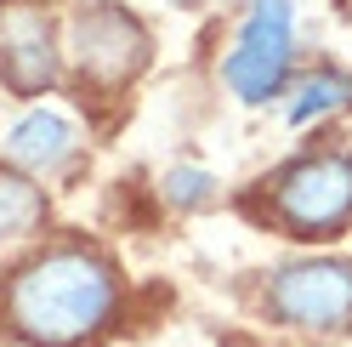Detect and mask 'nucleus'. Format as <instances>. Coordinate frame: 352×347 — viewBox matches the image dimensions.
<instances>
[{
  "instance_id": "nucleus-1",
  "label": "nucleus",
  "mask_w": 352,
  "mask_h": 347,
  "mask_svg": "<svg viewBox=\"0 0 352 347\" xmlns=\"http://www.w3.org/2000/svg\"><path fill=\"white\" fill-rule=\"evenodd\" d=\"M120 313V268L85 240L40 245L6 273L0 319L29 347H85Z\"/></svg>"
},
{
  "instance_id": "nucleus-2",
  "label": "nucleus",
  "mask_w": 352,
  "mask_h": 347,
  "mask_svg": "<svg viewBox=\"0 0 352 347\" xmlns=\"http://www.w3.org/2000/svg\"><path fill=\"white\" fill-rule=\"evenodd\" d=\"M69 57H74V80L85 92L120 97L148 69L153 40H148V23L120 0H80L69 17Z\"/></svg>"
},
{
  "instance_id": "nucleus-3",
  "label": "nucleus",
  "mask_w": 352,
  "mask_h": 347,
  "mask_svg": "<svg viewBox=\"0 0 352 347\" xmlns=\"http://www.w3.org/2000/svg\"><path fill=\"white\" fill-rule=\"evenodd\" d=\"M273 222L290 240H336L352 222V154L346 148H318V154L290 160L273 177Z\"/></svg>"
},
{
  "instance_id": "nucleus-4",
  "label": "nucleus",
  "mask_w": 352,
  "mask_h": 347,
  "mask_svg": "<svg viewBox=\"0 0 352 347\" xmlns=\"http://www.w3.org/2000/svg\"><path fill=\"white\" fill-rule=\"evenodd\" d=\"M261 308L284 330L341 336L352 330V262L346 256H296V262L273 268Z\"/></svg>"
},
{
  "instance_id": "nucleus-5",
  "label": "nucleus",
  "mask_w": 352,
  "mask_h": 347,
  "mask_svg": "<svg viewBox=\"0 0 352 347\" xmlns=\"http://www.w3.org/2000/svg\"><path fill=\"white\" fill-rule=\"evenodd\" d=\"M296 57V6L290 0H250L245 23L222 57V85L239 103H273L290 80Z\"/></svg>"
},
{
  "instance_id": "nucleus-6",
  "label": "nucleus",
  "mask_w": 352,
  "mask_h": 347,
  "mask_svg": "<svg viewBox=\"0 0 352 347\" xmlns=\"http://www.w3.org/2000/svg\"><path fill=\"white\" fill-rule=\"evenodd\" d=\"M57 74H63V46L46 6L40 0H0V80L17 97H40L57 85Z\"/></svg>"
},
{
  "instance_id": "nucleus-7",
  "label": "nucleus",
  "mask_w": 352,
  "mask_h": 347,
  "mask_svg": "<svg viewBox=\"0 0 352 347\" xmlns=\"http://www.w3.org/2000/svg\"><path fill=\"white\" fill-rule=\"evenodd\" d=\"M80 125L63 114V108H29L23 120H12L6 125V137H0V148H6V160L17 171H29V177H52L57 165H69L80 154Z\"/></svg>"
},
{
  "instance_id": "nucleus-8",
  "label": "nucleus",
  "mask_w": 352,
  "mask_h": 347,
  "mask_svg": "<svg viewBox=\"0 0 352 347\" xmlns=\"http://www.w3.org/2000/svg\"><path fill=\"white\" fill-rule=\"evenodd\" d=\"M40 222H46V188H40L29 171L0 165V245L34 233Z\"/></svg>"
},
{
  "instance_id": "nucleus-9",
  "label": "nucleus",
  "mask_w": 352,
  "mask_h": 347,
  "mask_svg": "<svg viewBox=\"0 0 352 347\" xmlns=\"http://www.w3.org/2000/svg\"><path fill=\"white\" fill-rule=\"evenodd\" d=\"M352 108V74L346 69H313V74H301L296 85V103H290V125H318L329 114H346Z\"/></svg>"
},
{
  "instance_id": "nucleus-10",
  "label": "nucleus",
  "mask_w": 352,
  "mask_h": 347,
  "mask_svg": "<svg viewBox=\"0 0 352 347\" xmlns=\"http://www.w3.org/2000/svg\"><path fill=\"white\" fill-rule=\"evenodd\" d=\"M216 193H222V182H216L205 165H176V171H165V200H170L176 211H205Z\"/></svg>"
},
{
  "instance_id": "nucleus-11",
  "label": "nucleus",
  "mask_w": 352,
  "mask_h": 347,
  "mask_svg": "<svg viewBox=\"0 0 352 347\" xmlns=\"http://www.w3.org/2000/svg\"><path fill=\"white\" fill-rule=\"evenodd\" d=\"M170 6H199V0H170Z\"/></svg>"
}]
</instances>
